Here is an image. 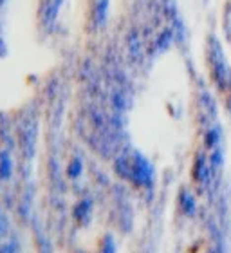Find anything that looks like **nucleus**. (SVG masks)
<instances>
[{
	"instance_id": "20e7f679",
	"label": "nucleus",
	"mask_w": 231,
	"mask_h": 253,
	"mask_svg": "<svg viewBox=\"0 0 231 253\" xmlns=\"http://www.w3.org/2000/svg\"><path fill=\"white\" fill-rule=\"evenodd\" d=\"M96 253H116V244H114V241H112L111 235H105L103 239H100L98 248H96Z\"/></svg>"
},
{
	"instance_id": "f257e3e1",
	"label": "nucleus",
	"mask_w": 231,
	"mask_h": 253,
	"mask_svg": "<svg viewBox=\"0 0 231 253\" xmlns=\"http://www.w3.org/2000/svg\"><path fill=\"white\" fill-rule=\"evenodd\" d=\"M210 63H211V76L213 82L219 87L222 94H231V71L228 67L224 53H222L221 45L217 40H211L210 49Z\"/></svg>"
},
{
	"instance_id": "423d86ee",
	"label": "nucleus",
	"mask_w": 231,
	"mask_h": 253,
	"mask_svg": "<svg viewBox=\"0 0 231 253\" xmlns=\"http://www.w3.org/2000/svg\"><path fill=\"white\" fill-rule=\"evenodd\" d=\"M221 161H222V152L221 150H215V152L211 154V165L213 167H221Z\"/></svg>"
},
{
	"instance_id": "39448f33",
	"label": "nucleus",
	"mask_w": 231,
	"mask_h": 253,
	"mask_svg": "<svg viewBox=\"0 0 231 253\" xmlns=\"http://www.w3.org/2000/svg\"><path fill=\"white\" fill-rule=\"evenodd\" d=\"M219 139H221V130H219V128H211V130H208V134H206V147L213 148L217 143H219Z\"/></svg>"
},
{
	"instance_id": "7ed1b4c3",
	"label": "nucleus",
	"mask_w": 231,
	"mask_h": 253,
	"mask_svg": "<svg viewBox=\"0 0 231 253\" xmlns=\"http://www.w3.org/2000/svg\"><path fill=\"white\" fill-rule=\"evenodd\" d=\"M179 201H181V210H183L186 215H193L195 208H197L193 195L188 194V192H183V194H181V197H179Z\"/></svg>"
},
{
	"instance_id": "f03ea898",
	"label": "nucleus",
	"mask_w": 231,
	"mask_h": 253,
	"mask_svg": "<svg viewBox=\"0 0 231 253\" xmlns=\"http://www.w3.org/2000/svg\"><path fill=\"white\" fill-rule=\"evenodd\" d=\"M192 177L197 183H202L208 177V165H206V158L202 154H197V158H195L193 167H192Z\"/></svg>"
}]
</instances>
